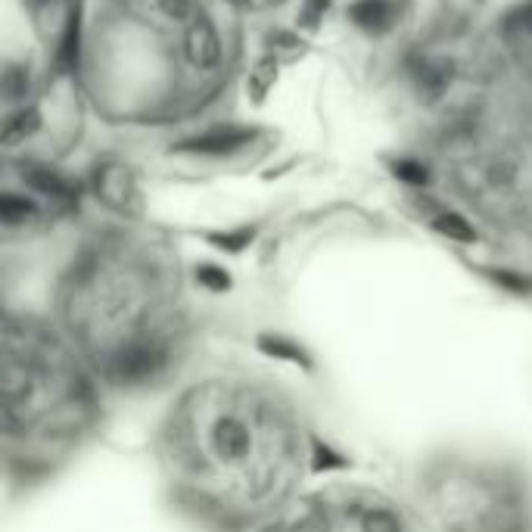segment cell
<instances>
[{
    "mask_svg": "<svg viewBox=\"0 0 532 532\" xmlns=\"http://www.w3.org/2000/svg\"><path fill=\"white\" fill-rule=\"evenodd\" d=\"M153 452L172 501L218 532H265L287 520L312 467L296 405L271 383L237 374L181 389Z\"/></svg>",
    "mask_w": 532,
    "mask_h": 532,
    "instance_id": "6da1fadb",
    "label": "cell"
},
{
    "mask_svg": "<svg viewBox=\"0 0 532 532\" xmlns=\"http://www.w3.org/2000/svg\"><path fill=\"white\" fill-rule=\"evenodd\" d=\"M50 324L106 386L159 380L187 336L184 308L159 265L106 249H88L72 262Z\"/></svg>",
    "mask_w": 532,
    "mask_h": 532,
    "instance_id": "7a4b0ae2",
    "label": "cell"
},
{
    "mask_svg": "<svg viewBox=\"0 0 532 532\" xmlns=\"http://www.w3.org/2000/svg\"><path fill=\"white\" fill-rule=\"evenodd\" d=\"M100 380L50 321H4V452L10 467H53L100 427Z\"/></svg>",
    "mask_w": 532,
    "mask_h": 532,
    "instance_id": "3957f363",
    "label": "cell"
},
{
    "mask_svg": "<svg viewBox=\"0 0 532 532\" xmlns=\"http://www.w3.org/2000/svg\"><path fill=\"white\" fill-rule=\"evenodd\" d=\"M427 532H532V492L492 461L448 458L420 486Z\"/></svg>",
    "mask_w": 532,
    "mask_h": 532,
    "instance_id": "277c9868",
    "label": "cell"
},
{
    "mask_svg": "<svg viewBox=\"0 0 532 532\" xmlns=\"http://www.w3.org/2000/svg\"><path fill=\"white\" fill-rule=\"evenodd\" d=\"M265 532H427V529L386 495L368 489H330L308 501L299 517L280 520Z\"/></svg>",
    "mask_w": 532,
    "mask_h": 532,
    "instance_id": "5b68a950",
    "label": "cell"
},
{
    "mask_svg": "<svg viewBox=\"0 0 532 532\" xmlns=\"http://www.w3.org/2000/svg\"><path fill=\"white\" fill-rule=\"evenodd\" d=\"M252 137H256V131H249V128H215V131L184 140L178 150L200 153V156H231V153H240L243 147H249Z\"/></svg>",
    "mask_w": 532,
    "mask_h": 532,
    "instance_id": "8992f818",
    "label": "cell"
},
{
    "mask_svg": "<svg viewBox=\"0 0 532 532\" xmlns=\"http://www.w3.org/2000/svg\"><path fill=\"white\" fill-rule=\"evenodd\" d=\"M405 4L402 0H355L349 7V19L361 28V32L383 35L402 19Z\"/></svg>",
    "mask_w": 532,
    "mask_h": 532,
    "instance_id": "52a82bcc",
    "label": "cell"
},
{
    "mask_svg": "<svg viewBox=\"0 0 532 532\" xmlns=\"http://www.w3.org/2000/svg\"><path fill=\"white\" fill-rule=\"evenodd\" d=\"M187 60L196 69H212L221 60V44L212 22L200 13L187 28Z\"/></svg>",
    "mask_w": 532,
    "mask_h": 532,
    "instance_id": "ba28073f",
    "label": "cell"
},
{
    "mask_svg": "<svg viewBox=\"0 0 532 532\" xmlns=\"http://www.w3.org/2000/svg\"><path fill=\"white\" fill-rule=\"evenodd\" d=\"M97 190L112 209L134 212L131 203H137V190H134L131 178L122 172V168H103V172L97 175Z\"/></svg>",
    "mask_w": 532,
    "mask_h": 532,
    "instance_id": "9c48e42d",
    "label": "cell"
},
{
    "mask_svg": "<svg viewBox=\"0 0 532 532\" xmlns=\"http://www.w3.org/2000/svg\"><path fill=\"white\" fill-rule=\"evenodd\" d=\"M22 181L28 187H35L38 193L50 196V200H72L75 196L72 184L60 172H53V168H44V165H22Z\"/></svg>",
    "mask_w": 532,
    "mask_h": 532,
    "instance_id": "30bf717a",
    "label": "cell"
},
{
    "mask_svg": "<svg viewBox=\"0 0 532 532\" xmlns=\"http://www.w3.org/2000/svg\"><path fill=\"white\" fill-rule=\"evenodd\" d=\"M38 125H41V116H38L35 109H19V112H13V116L4 122V144H7V147L22 144L25 137H32V134L38 131Z\"/></svg>",
    "mask_w": 532,
    "mask_h": 532,
    "instance_id": "8fae6325",
    "label": "cell"
},
{
    "mask_svg": "<svg viewBox=\"0 0 532 532\" xmlns=\"http://www.w3.org/2000/svg\"><path fill=\"white\" fill-rule=\"evenodd\" d=\"M0 215H4L7 228H22V224L38 218V206L32 200H25V196L4 193V200H0Z\"/></svg>",
    "mask_w": 532,
    "mask_h": 532,
    "instance_id": "7c38bea8",
    "label": "cell"
},
{
    "mask_svg": "<svg viewBox=\"0 0 532 532\" xmlns=\"http://www.w3.org/2000/svg\"><path fill=\"white\" fill-rule=\"evenodd\" d=\"M436 231H442L445 237H452V240H461V243H473L476 240V231H473V224L458 215V212H445L436 218Z\"/></svg>",
    "mask_w": 532,
    "mask_h": 532,
    "instance_id": "4fadbf2b",
    "label": "cell"
},
{
    "mask_svg": "<svg viewBox=\"0 0 532 532\" xmlns=\"http://www.w3.org/2000/svg\"><path fill=\"white\" fill-rule=\"evenodd\" d=\"M274 78H277V66H274V60H262V63L256 66V72L249 75V94L256 97V100H262V97L271 91Z\"/></svg>",
    "mask_w": 532,
    "mask_h": 532,
    "instance_id": "5bb4252c",
    "label": "cell"
},
{
    "mask_svg": "<svg viewBox=\"0 0 532 532\" xmlns=\"http://www.w3.org/2000/svg\"><path fill=\"white\" fill-rule=\"evenodd\" d=\"M25 91H28V69L10 63L4 69V97L7 100H19V97H25Z\"/></svg>",
    "mask_w": 532,
    "mask_h": 532,
    "instance_id": "9a60e30c",
    "label": "cell"
},
{
    "mask_svg": "<svg viewBox=\"0 0 532 532\" xmlns=\"http://www.w3.org/2000/svg\"><path fill=\"white\" fill-rule=\"evenodd\" d=\"M156 4L168 19H175V22H193L196 16H200L193 0H156Z\"/></svg>",
    "mask_w": 532,
    "mask_h": 532,
    "instance_id": "2e32d148",
    "label": "cell"
},
{
    "mask_svg": "<svg viewBox=\"0 0 532 532\" xmlns=\"http://www.w3.org/2000/svg\"><path fill=\"white\" fill-rule=\"evenodd\" d=\"M396 178H402V181H408V184H427L430 181V175H427V168L420 165V162H411V159H399L396 165Z\"/></svg>",
    "mask_w": 532,
    "mask_h": 532,
    "instance_id": "e0dca14e",
    "label": "cell"
},
{
    "mask_svg": "<svg viewBox=\"0 0 532 532\" xmlns=\"http://www.w3.org/2000/svg\"><path fill=\"white\" fill-rule=\"evenodd\" d=\"M327 7H330V0H305L302 10H299V22L305 28H318L324 13H327Z\"/></svg>",
    "mask_w": 532,
    "mask_h": 532,
    "instance_id": "ac0fdd59",
    "label": "cell"
},
{
    "mask_svg": "<svg viewBox=\"0 0 532 532\" xmlns=\"http://www.w3.org/2000/svg\"><path fill=\"white\" fill-rule=\"evenodd\" d=\"M50 4L53 0H25V7H28V13H32L35 19H41L47 10H50Z\"/></svg>",
    "mask_w": 532,
    "mask_h": 532,
    "instance_id": "d6986e66",
    "label": "cell"
},
{
    "mask_svg": "<svg viewBox=\"0 0 532 532\" xmlns=\"http://www.w3.org/2000/svg\"><path fill=\"white\" fill-rule=\"evenodd\" d=\"M517 16H520V25H523L526 32L532 35V0H529L526 7H520V13H517Z\"/></svg>",
    "mask_w": 532,
    "mask_h": 532,
    "instance_id": "ffe728a7",
    "label": "cell"
}]
</instances>
